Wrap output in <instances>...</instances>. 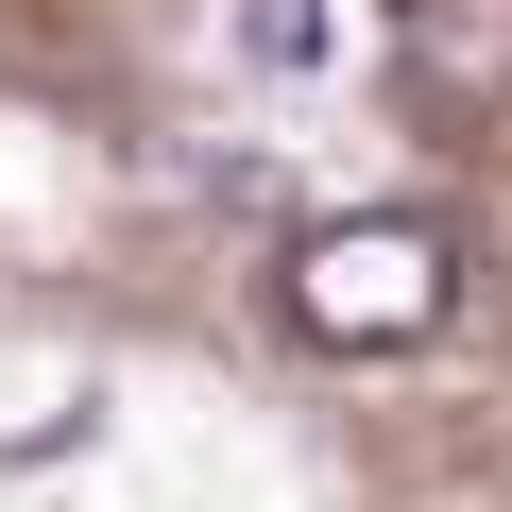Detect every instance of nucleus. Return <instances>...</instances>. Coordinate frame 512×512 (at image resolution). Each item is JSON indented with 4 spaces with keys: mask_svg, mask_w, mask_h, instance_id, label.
I'll list each match as a JSON object with an SVG mask.
<instances>
[{
    "mask_svg": "<svg viewBox=\"0 0 512 512\" xmlns=\"http://www.w3.org/2000/svg\"><path fill=\"white\" fill-rule=\"evenodd\" d=\"M444 308H461V239L410 222V205L291 239V325L342 342V359H410V342H444Z\"/></svg>",
    "mask_w": 512,
    "mask_h": 512,
    "instance_id": "obj_1",
    "label": "nucleus"
},
{
    "mask_svg": "<svg viewBox=\"0 0 512 512\" xmlns=\"http://www.w3.org/2000/svg\"><path fill=\"white\" fill-rule=\"evenodd\" d=\"M393 86L444 137L512 120V0H393Z\"/></svg>",
    "mask_w": 512,
    "mask_h": 512,
    "instance_id": "obj_2",
    "label": "nucleus"
},
{
    "mask_svg": "<svg viewBox=\"0 0 512 512\" xmlns=\"http://www.w3.org/2000/svg\"><path fill=\"white\" fill-rule=\"evenodd\" d=\"M239 69H256V86L342 69V0H239Z\"/></svg>",
    "mask_w": 512,
    "mask_h": 512,
    "instance_id": "obj_3",
    "label": "nucleus"
}]
</instances>
